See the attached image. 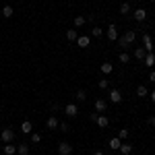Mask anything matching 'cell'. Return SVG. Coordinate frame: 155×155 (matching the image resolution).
Wrapping results in <instances>:
<instances>
[{"mask_svg": "<svg viewBox=\"0 0 155 155\" xmlns=\"http://www.w3.org/2000/svg\"><path fill=\"white\" fill-rule=\"evenodd\" d=\"M134 39H137V33H134L132 29H128V31H126L122 37H118L116 41H118V46H120L122 50H126V48H130L132 44H134Z\"/></svg>", "mask_w": 155, "mask_h": 155, "instance_id": "1", "label": "cell"}, {"mask_svg": "<svg viewBox=\"0 0 155 155\" xmlns=\"http://www.w3.org/2000/svg\"><path fill=\"white\" fill-rule=\"evenodd\" d=\"M0 141H2V143H12V141H15V130H12L11 126L2 128V132H0Z\"/></svg>", "mask_w": 155, "mask_h": 155, "instance_id": "2", "label": "cell"}, {"mask_svg": "<svg viewBox=\"0 0 155 155\" xmlns=\"http://www.w3.org/2000/svg\"><path fill=\"white\" fill-rule=\"evenodd\" d=\"M132 19H134L137 23H143L145 19H147V11H145V8H134V11H132Z\"/></svg>", "mask_w": 155, "mask_h": 155, "instance_id": "3", "label": "cell"}, {"mask_svg": "<svg viewBox=\"0 0 155 155\" xmlns=\"http://www.w3.org/2000/svg\"><path fill=\"white\" fill-rule=\"evenodd\" d=\"M106 35H107V39L110 41H116L118 39V29H116V25H107V29H106Z\"/></svg>", "mask_w": 155, "mask_h": 155, "instance_id": "4", "label": "cell"}, {"mask_svg": "<svg viewBox=\"0 0 155 155\" xmlns=\"http://www.w3.org/2000/svg\"><path fill=\"white\" fill-rule=\"evenodd\" d=\"M64 114H66L68 118H74V116L79 114V107H77V104H66V106H64Z\"/></svg>", "mask_w": 155, "mask_h": 155, "instance_id": "5", "label": "cell"}, {"mask_svg": "<svg viewBox=\"0 0 155 155\" xmlns=\"http://www.w3.org/2000/svg\"><path fill=\"white\" fill-rule=\"evenodd\" d=\"M58 153H60V155H71V153H72V145L66 143V141L58 143Z\"/></svg>", "mask_w": 155, "mask_h": 155, "instance_id": "6", "label": "cell"}, {"mask_svg": "<svg viewBox=\"0 0 155 155\" xmlns=\"http://www.w3.org/2000/svg\"><path fill=\"white\" fill-rule=\"evenodd\" d=\"M143 48H145L147 54H149V52H153V39H151L149 33H143Z\"/></svg>", "mask_w": 155, "mask_h": 155, "instance_id": "7", "label": "cell"}, {"mask_svg": "<svg viewBox=\"0 0 155 155\" xmlns=\"http://www.w3.org/2000/svg\"><path fill=\"white\" fill-rule=\"evenodd\" d=\"M74 44L81 46V48H89V44H91V35H79Z\"/></svg>", "mask_w": 155, "mask_h": 155, "instance_id": "8", "label": "cell"}, {"mask_svg": "<svg viewBox=\"0 0 155 155\" xmlns=\"http://www.w3.org/2000/svg\"><path fill=\"white\" fill-rule=\"evenodd\" d=\"M107 95H110V101H112V104H120V101H122V93H120L118 89H112Z\"/></svg>", "mask_w": 155, "mask_h": 155, "instance_id": "9", "label": "cell"}, {"mask_svg": "<svg viewBox=\"0 0 155 155\" xmlns=\"http://www.w3.org/2000/svg\"><path fill=\"white\" fill-rule=\"evenodd\" d=\"M120 145H122V141H120L118 137H112V139L107 141V147H110L112 151H118V149H120Z\"/></svg>", "mask_w": 155, "mask_h": 155, "instance_id": "10", "label": "cell"}, {"mask_svg": "<svg viewBox=\"0 0 155 155\" xmlns=\"http://www.w3.org/2000/svg\"><path fill=\"white\" fill-rule=\"evenodd\" d=\"M0 12H2V17H4V19H11L12 15H15V8H12L11 4H4V6H2V11H0Z\"/></svg>", "mask_w": 155, "mask_h": 155, "instance_id": "11", "label": "cell"}, {"mask_svg": "<svg viewBox=\"0 0 155 155\" xmlns=\"http://www.w3.org/2000/svg\"><path fill=\"white\" fill-rule=\"evenodd\" d=\"M95 110H97V112H106V110H107V101H106V99H101V97H97V99H95Z\"/></svg>", "mask_w": 155, "mask_h": 155, "instance_id": "12", "label": "cell"}, {"mask_svg": "<svg viewBox=\"0 0 155 155\" xmlns=\"http://www.w3.org/2000/svg\"><path fill=\"white\" fill-rule=\"evenodd\" d=\"M99 71L104 72V74H110V72L114 71V64H112V62H101V64H99Z\"/></svg>", "mask_w": 155, "mask_h": 155, "instance_id": "13", "label": "cell"}, {"mask_svg": "<svg viewBox=\"0 0 155 155\" xmlns=\"http://www.w3.org/2000/svg\"><path fill=\"white\" fill-rule=\"evenodd\" d=\"M21 132H23V134H31V132H33V124H31L29 120H25L23 124H21Z\"/></svg>", "mask_w": 155, "mask_h": 155, "instance_id": "14", "label": "cell"}, {"mask_svg": "<svg viewBox=\"0 0 155 155\" xmlns=\"http://www.w3.org/2000/svg\"><path fill=\"white\" fill-rule=\"evenodd\" d=\"M95 124L99 126V128H107V124H110V120H107L106 116H99V114H97V118H95Z\"/></svg>", "mask_w": 155, "mask_h": 155, "instance_id": "15", "label": "cell"}, {"mask_svg": "<svg viewBox=\"0 0 155 155\" xmlns=\"http://www.w3.org/2000/svg\"><path fill=\"white\" fill-rule=\"evenodd\" d=\"M4 155H17V145H12V143H6L4 145Z\"/></svg>", "mask_w": 155, "mask_h": 155, "instance_id": "16", "label": "cell"}, {"mask_svg": "<svg viewBox=\"0 0 155 155\" xmlns=\"http://www.w3.org/2000/svg\"><path fill=\"white\" fill-rule=\"evenodd\" d=\"M58 124H60V122H58V118H54V116H50V118L46 120V126H48L50 130H54V128H58Z\"/></svg>", "mask_w": 155, "mask_h": 155, "instance_id": "17", "label": "cell"}, {"mask_svg": "<svg viewBox=\"0 0 155 155\" xmlns=\"http://www.w3.org/2000/svg\"><path fill=\"white\" fill-rule=\"evenodd\" d=\"M143 62H145V66H147V68H151V66L155 64V54H153V52H149V54L145 56Z\"/></svg>", "mask_w": 155, "mask_h": 155, "instance_id": "18", "label": "cell"}, {"mask_svg": "<svg viewBox=\"0 0 155 155\" xmlns=\"http://www.w3.org/2000/svg\"><path fill=\"white\" fill-rule=\"evenodd\" d=\"M17 153H19V155H27V153H29V145H27V143H19V145H17Z\"/></svg>", "mask_w": 155, "mask_h": 155, "instance_id": "19", "label": "cell"}, {"mask_svg": "<svg viewBox=\"0 0 155 155\" xmlns=\"http://www.w3.org/2000/svg\"><path fill=\"white\" fill-rule=\"evenodd\" d=\"M147 95H149V89L145 85H139L137 87V97H147Z\"/></svg>", "mask_w": 155, "mask_h": 155, "instance_id": "20", "label": "cell"}, {"mask_svg": "<svg viewBox=\"0 0 155 155\" xmlns=\"http://www.w3.org/2000/svg\"><path fill=\"white\" fill-rule=\"evenodd\" d=\"M77 37H79L77 29H66V39L68 41H77Z\"/></svg>", "mask_w": 155, "mask_h": 155, "instance_id": "21", "label": "cell"}, {"mask_svg": "<svg viewBox=\"0 0 155 155\" xmlns=\"http://www.w3.org/2000/svg\"><path fill=\"white\" fill-rule=\"evenodd\" d=\"M118 11H120V15H128V12L132 11V6L128 4V2H122V4H120V8H118Z\"/></svg>", "mask_w": 155, "mask_h": 155, "instance_id": "22", "label": "cell"}, {"mask_svg": "<svg viewBox=\"0 0 155 155\" xmlns=\"http://www.w3.org/2000/svg\"><path fill=\"white\" fill-rule=\"evenodd\" d=\"M145 56H147L145 48H137V50H134V58H137V60H145Z\"/></svg>", "mask_w": 155, "mask_h": 155, "instance_id": "23", "label": "cell"}, {"mask_svg": "<svg viewBox=\"0 0 155 155\" xmlns=\"http://www.w3.org/2000/svg\"><path fill=\"white\" fill-rule=\"evenodd\" d=\"M122 155H130L132 153V145H120V149H118Z\"/></svg>", "mask_w": 155, "mask_h": 155, "instance_id": "24", "label": "cell"}, {"mask_svg": "<svg viewBox=\"0 0 155 155\" xmlns=\"http://www.w3.org/2000/svg\"><path fill=\"white\" fill-rule=\"evenodd\" d=\"M118 62H122V64H128L130 62V54H126V52H122L118 56Z\"/></svg>", "mask_w": 155, "mask_h": 155, "instance_id": "25", "label": "cell"}, {"mask_svg": "<svg viewBox=\"0 0 155 155\" xmlns=\"http://www.w3.org/2000/svg\"><path fill=\"white\" fill-rule=\"evenodd\" d=\"M74 97H77V101H85V99H87V91H85V89H79Z\"/></svg>", "mask_w": 155, "mask_h": 155, "instance_id": "26", "label": "cell"}, {"mask_svg": "<svg viewBox=\"0 0 155 155\" xmlns=\"http://www.w3.org/2000/svg\"><path fill=\"white\" fill-rule=\"evenodd\" d=\"M29 137H31V143H33V145L41 143V134H39V132H31Z\"/></svg>", "mask_w": 155, "mask_h": 155, "instance_id": "27", "label": "cell"}, {"mask_svg": "<svg viewBox=\"0 0 155 155\" xmlns=\"http://www.w3.org/2000/svg\"><path fill=\"white\" fill-rule=\"evenodd\" d=\"M128 134H130V130H128V128H120L118 139H120V141H124V139H128Z\"/></svg>", "mask_w": 155, "mask_h": 155, "instance_id": "28", "label": "cell"}, {"mask_svg": "<svg viewBox=\"0 0 155 155\" xmlns=\"http://www.w3.org/2000/svg\"><path fill=\"white\" fill-rule=\"evenodd\" d=\"M85 23H87V19H85V17H81V15H79V17H74V27H83Z\"/></svg>", "mask_w": 155, "mask_h": 155, "instance_id": "29", "label": "cell"}, {"mask_svg": "<svg viewBox=\"0 0 155 155\" xmlns=\"http://www.w3.org/2000/svg\"><path fill=\"white\" fill-rule=\"evenodd\" d=\"M101 33H104V29H99V27L91 29V37H101Z\"/></svg>", "mask_w": 155, "mask_h": 155, "instance_id": "30", "label": "cell"}, {"mask_svg": "<svg viewBox=\"0 0 155 155\" xmlns=\"http://www.w3.org/2000/svg\"><path fill=\"white\" fill-rule=\"evenodd\" d=\"M107 87H110V83H107V79H99V89H101V91H106Z\"/></svg>", "mask_w": 155, "mask_h": 155, "instance_id": "31", "label": "cell"}, {"mask_svg": "<svg viewBox=\"0 0 155 155\" xmlns=\"http://www.w3.org/2000/svg\"><path fill=\"white\" fill-rule=\"evenodd\" d=\"M58 130H62V132H68V130H71V126H68L66 122H60V124H58Z\"/></svg>", "mask_w": 155, "mask_h": 155, "instance_id": "32", "label": "cell"}, {"mask_svg": "<svg viewBox=\"0 0 155 155\" xmlns=\"http://www.w3.org/2000/svg\"><path fill=\"white\" fill-rule=\"evenodd\" d=\"M147 124H149V126H155V116H149V118H147Z\"/></svg>", "mask_w": 155, "mask_h": 155, "instance_id": "33", "label": "cell"}, {"mask_svg": "<svg viewBox=\"0 0 155 155\" xmlns=\"http://www.w3.org/2000/svg\"><path fill=\"white\" fill-rule=\"evenodd\" d=\"M149 83H153V85H155V71L149 72Z\"/></svg>", "mask_w": 155, "mask_h": 155, "instance_id": "34", "label": "cell"}, {"mask_svg": "<svg viewBox=\"0 0 155 155\" xmlns=\"http://www.w3.org/2000/svg\"><path fill=\"white\" fill-rule=\"evenodd\" d=\"M149 99H151V101L155 104V89H153V91H149Z\"/></svg>", "mask_w": 155, "mask_h": 155, "instance_id": "35", "label": "cell"}, {"mask_svg": "<svg viewBox=\"0 0 155 155\" xmlns=\"http://www.w3.org/2000/svg\"><path fill=\"white\" fill-rule=\"evenodd\" d=\"M93 155H106V153H104L101 149H97V151H95V153H93Z\"/></svg>", "mask_w": 155, "mask_h": 155, "instance_id": "36", "label": "cell"}, {"mask_svg": "<svg viewBox=\"0 0 155 155\" xmlns=\"http://www.w3.org/2000/svg\"><path fill=\"white\" fill-rule=\"evenodd\" d=\"M149 2H155V0H149Z\"/></svg>", "mask_w": 155, "mask_h": 155, "instance_id": "37", "label": "cell"}]
</instances>
